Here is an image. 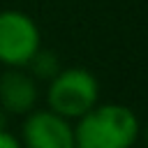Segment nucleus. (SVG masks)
<instances>
[{
  "label": "nucleus",
  "mask_w": 148,
  "mask_h": 148,
  "mask_svg": "<svg viewBox=\"0 0 148 148\" xmlns=\"http://www.w3.org/2000/svg\"><path fill=\"white\" fill-rule=\"evenodd\" d=\"M141 134L136 113L118 102L95 104L74 120V148H134Z\"/></svg>",
  "instance_id": "nucleus-1"
},
{
  "label": "nucleus",
  "mask_w": 148,
  "mask_h": 148,
  "mask_svg": "<svg viewBox=\"0 0 148 148\" xmlns=\"http://www.w3.org/2000/svg\"><path fill=\"white\" fill-rule=\"evenodd\" d=\"M99 102V83L86 67L60 69L46 88V109L74 123Z\"/></svg>",
  "instance_id": "nucleus-2"
},
{
  "label": "nucleus",
  "mask_w": 148,
  "mask_h": 148,
  "mask_svg": "<svg viewBox=\"0 0 148 148\" xmlns=\"http://www.w3.org/2000/svg\"><path fill=\"white\" fill-rule=\"evenodd\" d=\"M42 49V35L32 16L18 9L0 12V65L25 67Z\"/></svg>",
  "instance_id": "nucleus-3"
},
{
  "label": "nucleus",
  "mask_w": 148,
  "mask_h": 148,
  "mask_svg": "<svg viewBox=\"0 0 148 148\" xmlns=\"http://www.w3.org/2000/svg\"><path fill=\"white\" fill-rule=\"evenodd\" d=\"M18 141L23 148H74V125L49 109H32Z\"/></svg>",
  "instance_id": "nucleus-4"
},
{
  "label": "nucleus",
  "mask_w": 148,
  "mask_h": 148,
  "mask_svg": "<svg viewBox=\"0 0 148 148\" xmlns=\"http://www.w3.org/2000/svg\"><path fill=\"white\" fill-rule=\"evenodd\" d=\"M39 88L25 67H7L0 74V106L9 116H28L37 109Z\"/></svg>",
  "instance_id": "nucleus-5"
},
{
  "label": "nucleus",
  "mask_w": 148,
  "mask_h": 148,
  "mask_svg": "<svg viewBox=\"0 0 148 148\" xmlns=\"http://www.w3.org/2000/svg\"><path fill=\"white\" fill-rule=\"evenodd\" d=\"M25 69L30 72V76H32L35 81H46V83H49L62 67H60V62H58V58H56L53 51L39 49V51L30 58V62L25 65Z\"/></svg>",
  "instance_id": "nucleus-6"
},
{
  "label": "nucleus",
  "mask_w": 148,
  "mask_h": 148,
  "mask_svg": "<svg viewBox=\"0 0 148 148\" xmlns=\"http://www.w3.org/2000/svg\"><path fill=\"white\" fill-rule=\"evenodd\" d=\"M0 148H23V146L9 130H0Z\"/></svg>",
  "instance_id": "nucleus-7"
},
{
  "label": "nucleus",
  "mask_w": 148,
  "mask_h": 148,
  "mask_svg": "<svg viewBox=\"0 0 148 148\" xmlns=\"http://www.w3.org/2000/svg\"><path fill=\"white\" fill-rule=\"evenodd\" d=\"M7 118H9V113L0 106V130H7Z\"/></svg>",
  "instance_id": "nucleus-8"
},
{
  "label": "nucleus",
  "mask_w": 148,
  "mask_h": 148,
  "mask_svg": "<svg viewBox=\"0 0 148 148\" xmlns=\"http://www.w3.org/2000/svg\"><path fill=\"white\" fill-rule=\"evenodd\" d=\"M143 141H146V148H148V125L143 127Z\"/></svg>",
  "instance_id": "nucleus-9"
}]
</instances>
